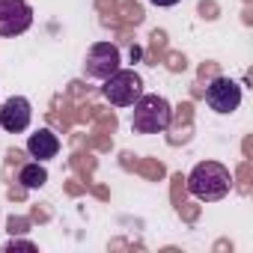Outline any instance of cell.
I'll use <instances>...</instances> for the list:
<instances>
[{"mask_svg": "<svg viewBox=\"0 0 253 253\" xmlns=\"http://www.w3.org/2000/svg\"><path fill=\"white\" fill-rule=\"evenodd\" d=\"M232 188V176L223 164L217 161H200L191 176H188V191L191 197L203 200V203H214V200H223Z\"/></svg>", "mask_w": 253, "mask_h": 253, "instance_id": "6da1fadb", "label": "cell"}, {"mask_svg": "<svg viewBox=\"0 0 253 253\" xmlns=\"http://www.w3.org/2000/svg\"><path fill=\"white\" fill-rule=\"evenodd\" d=\"M131 107H134L131 131H137V134H158V131L167 128L170 119H173V107L161 95H140Z\"/></svg>", "mask_w": 253, "mask_h": 253, "instance_id": "7a4b0ae2", "label": "cell"}, {"mask_svg": "<svg viewBox=\"0 0 253 253\" xmlns=\"http://www.w3.org/2000/svg\"><path fill=\"white\" fill-rule=\"evenodd\" d=\"M101 92H104V98H107L110 104H116V107H131V104L143 95V81H140L137 72L116 69V72L104 81Z\"/></svg>", "mask_w": 253, "mask_h": 253, "instance_id": "3957f363", "label": "cell"}, {"mask_svg": "<svg viewBox=\"0 0 253 253\" xmlns=\"http://www.w3.org/2000/svg\"><path fill=\"white\" fill-rule=\"evenodd\" d=\"M119 48L110 45V42H95L86 54V63H84V75L86 78H95V81H107L116 69H119Z\"/></svg>", "mask_w": 253, "mask_h": 253, "instance_id": "277c9868", "label": "cell"}, {"mask_svg": "<svg viewBox=\"0 0 253 253\" xmlns=\"http://www.w3.org/2000/svg\"><path fill=\"white\" fill-rule=\"evenodd\" d=\"M33 24L27 0H0V36H21Z\"/></svg>", "mask_w": 253, "mask_h": 253, "instance_id": "5b68a950", "label": "cell"}, {"mask_svg": "<svg viewBox=\"0 0 253 253\" xmlns=\"http://www.w3.org/2000/svg\"><path fill=\"white\" fill-rule=\"evenodd\" d=\"M206 101L214 113H232L241 104V86L229 78H214L206 86Z\"/></svg>", "mask_w": 253, "mask_h": 253, "instance_id": "8992f818", "label": "cell"}, {"mask_svg": "<svg viewBox=\"0 0 253 253\" xmlns=\"http://www.w3.org/2000/svg\"><path fill=\"white\" fill-rule=\"evenodd\" d=\"M30 119H33V107L24 95H12L3 101L0 107V125H3V131L9 134H21L30 128Z\"/></svg>", "mask_w": 253, "mask_h": 253, "instance_id": "52a82bcc", "label": "cell"}, {"mask_svg": "<svg viewBox=\"0 0 253 253\" xmlns=\"http://www.w3.org/2000/svg\"><path fill=\"white\" fill-rule=\"evenodd\" d=\"M27 152H30V158H36V161H48V158H54V155L60 152V140H57L54 131L39 128L36 134H30V140H27Z\"/></svg>", "mask_w": 253, "mask_h": 253, "instance_id": "ba28073f", "label": "cell"}, {"mask_svg": "<svg viewBox=\"0 0 253 253\" xmlns=\"http://www.w3.org/2000/svg\"><path fill=\"white\" fill-rule=\"evenodd\" d=\"M18 182L24 185V188H42L45 182H48V170L42 167V161H33V164H24L21 170H18Z\"/></svg>", "mask_w": 253, "mask_h": 253, "instance_id": "9c48e42d", "label": "cell"}, {"mask_svg": "<svg viewBox=\"0 0 253 253\" xmlns=\"http://www.w3.org/2000/svg\"><path fill=\"white\" fill-rule=\"evenodd\" d=\"M149 3H152V6H176L179 0H149Z\"/></svg>", "mask_w": 253, "mask_h": 253, "instance_id": "30bf717a", "label": "cell"}]
</instances>
